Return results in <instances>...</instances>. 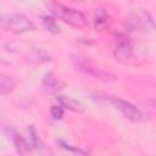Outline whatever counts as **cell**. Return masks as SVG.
Segmentation results:
<instances>
[{
	"label": "cell",
	"instance_id": "obj_11",
	"mask_svg": "<svg viewBox=\"0 0 156 156\" xmlns=\"http://www.w3.org/2000/svg\"><path fill=\"white\" fill-rule=\"evenodd\" d=\"M41 22L44 24V27L46 28V30H49L52 34H58L60 33V27L56 23V20H54L50 16H44L41 17Z\"/></svg>",
	"mask_w": 156,
	"mask_h": 156
},
{
	"label": "cell",
	"instance_id": "obj_14",
	"mask_svg": "<svg viewBox=\"0 0 156 156\" xmlns=\"http://www.w3.org/2000/svg\"><path fill=\"white\" fill-rule=\"evenodd\" d=\"M50 113H51V117L54 119H62L63 117V107L61 105H54L51 106L50 108Z\"/></svg>",
	"mask_w": 156,
	"mask_h": 156
},
{
	"label": "cell",
	"instance_id": "obj_7",
	"mask_svg": "<svg viewBox=\"0 0 156 156\" xmlns=\"http://www.w3.org/2000/svg\"><path fill=\"white\" fill-rule=\"evenodd\" d=\"M26 60L30 63H34V65H43L45 62H49L51 60V56L45 51V50H41V49H33L27 56H26Z\"/></svg>",
	"mask_w": 156,
	"mask_h": 156
},
{
	"label": "cell",
	"instance_id": "obj_5",
	"mask_svg": "<svg viewBox=\"0 0 156 156\" xmlns=\"http://www.w3.org/2000/svg\"><path fill=\"white\" fill-rule=\"evenodd\" d=\"M73 63L77 67V69H79V71H82V72H84L87 74H90L93 77H96L99 79H105L106 80V79H110V77H111L107 72H105L104 69L99 68L98 66H95L93 62L88 61L84 57H78V56L74 57L73 58Z\"/></svg>",
	"mask_w": 156,
	"mask_h": 156
},
{
	"label": "cell",
	"instance_id": "obj_3",
	"mask_svg": "<svg viewBox=\"0 0 156 156\" xmlns=\"http://www.w3.org/2000/svg\"><path fill=\"white\" fill-rule=\"evenodd\" d=\"M115 43H116V46L113 50L115 58L123 65H135L136 57L134 55L133 46L129 39L124 34L118 33L115 37Z\"/></svg>",
	"mask_w": 156,
	"mask_h": 156
},
{
	"label": "cell",
	"instance_id": "obj_15",
	"mask_svg": "<svg viewBox=\"0 0 156 156\" xmlns=\"http://www.w3.org/2000/svg\"><path fill=\"white\" fill-rule=\"evenodd\" d=\"M28 133H29V141H30L29 144L33 147H37L38 146V134H37V132H35V129H34L33 126H30L28 128Z\"/></svg>",
	"mask_w": 156,
	"mask_h": 156
},
{
	"label": "cell",
	"instance_id": "obj_13",
	"mask_svg": "<svg viewBox=\"0 0 156 156\" xmlns=\"http://www.w3.org/2000/svg\"><path fill=\"white\" fill-rule=\"evenodd\" d=\"M57 144L62 147V149H65V150H67V151H69V152H73V154H80V155H85V154H88L85 150H83V149H80V147H78V146H72V145H69L67 141H65V140H57Z\"/></svg>",
	"mask_w": 156,
	"mask_h": 156
},
{
	"label": "cell",
	"instance_id": "obj_9",
	"mask_svg": "<svg viewBox=\"0 0 156 156\" xmlns=\"http://www.w3.org/2000/svg\"><path fill=\"white\" fill-rule=\"evenodd\" d=\"M15 88H16V80L11 76L0 72V94L4 95L10 94L15 90Z\"/></svg>",
	"mask_w": 156,
	"mask_h": 156
},
{
	"label": "cell",
	"instance_id": "obj_8",
	"mask_svg": "<svg viewBox=\"0 0 156 156\" xmlns=\"http://www.w3.org/2000/svg\"><path fill=\"white\" fill-rule=\"evenodd\" d=\"M111 24V17L110 15L104 10V9H99L98 12L95 13V18H94V27L96 30H105L110 27Z\"/></svg>",
	"mask_w": 156,
	"mask_h": 156
},
{
	"label": "cell",
	"instance_id": "obj_10",
	"mask_svg": "<svg viewBox=\"0 0 156 156\" xmlns=\"http://www.w3.org/2000/svg\"><path fill=\"white\" fill-rule=\"evenodd\" d=\"M11 139H12L13 145H15V147H16V150H17L18 154L24 155V154H27L29 151V143L21 134H18L16 132H12Z\"/></svg>",
	"mask_w": 156,
	"mask_h": 156
},
{
	"label": "cell",
	"instance_id": "obj_6",
	"mask_svg": "<svg viewBox=\"0 0 156 156\" xmlns=\"http://www.w3.org/2000/svg\"><path fill=\"white\" fill-rule=\"evenodd\" d=\"M58 105H61L62 107L69 110V111H73V112H83V105L77 101L74 98H71V96H66V95H58L56 98Z\"/></svg>",
	"mask_w": 156,
	"mask_h": 156
},
{
	"label": "cell",
	"instance_id": "obj_4",
	"mask_svg": "<svg viewBox=\"0 0 156 156\" xmlns=\"http://www.w3.org/2000/svg\"><path fill=\"white\" fill-rule=\"evenodd\" d=\"M113 106L129 121L132 122H140L143 121V113L139 108H136L133 104H130L127 100L119 99V98H113L112 100Z\"/></svg>",
	"mask_w": 156,
	"mask_h": 156
},
{
	"label": "cell",
	"instance_id": "obj_1",
	"mask_svg": "<svg viewBox=\"0 0 156 156\" xmlns=\"http://www.w3.org/2000/svg\"><path fill=\"white\" fill-rule=\"evenodd\" d=\"M0 29L12 34H23L34 30V23L22 13H2L0 15Z\"/></svg>",
	"mask_w": 156,
	"mask_h": 156
},
{
	"label": "cell",
	"instance_id": "obj_12",
	"mask_svg": "<svg viewBox=\"0 0 156 156\" xmlns=\"http://www.w3.org/2000/svg\"><path fill=\"white\" fill-rule=\"evenodd\" d=\"M43 87L45 89L50 90V91H52V90L56 89V87H57V79H56V77H55L54 73L49 72V73H46L44 76V78H43Z\"/></svg>",
	"mask_w": 156,
	"mask_h": 156
},
{
	"label": "cell",
	"instance_id": "obj_2",
	"mask_svg": "<svg viewBox=\"0 0 156 156\" xmlns=\"http://www.w3.org/2000/svg\"><path fill=\"white\" fill-rule=\"evenodd\" d=\"M51 10L58 20H61L62 22H65L74 28L80 29V28H85L88 26V21H87V17L84 16V13L76 9L56 4L51 7Z\"/></svg>",
	"mask_w": 156,
	"mask_h": 156
}]
</instances>
